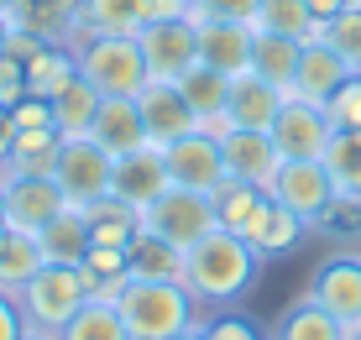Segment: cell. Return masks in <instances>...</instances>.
I'll return each instance as SVG.
<instances>
[{
    "instance_id": "cell-1",
    "label": "cell",
    "mask_w": 361,
    "mask_h": 340,
    "mask_svg": "<svg viewBox=\"0 0 361 340\" xmlns=\"http://www.w3.org/2000/svg\"><path fill=\"white\" fill-rule=\"evenodd\" d=\"M262 278V257L252 251V241L235 231H209L183 251V288L199 298V309H220L246 298Z\"/></svg>"
},
{
    "instance_id": "cell-2",
    "label": "cell",
    "mask_w": 361,
    "mask_h": 340,
    "mask_svg": "<svg viewBox=\"0 0 361 340\" xmlns=\"http://www.w3.org/2000/svg\"><path fill=\"white\" fill-rule=\"evenodd\" d=\"M116 309H121V320H126L131 340H173V335L194 330V324H204L199 298H194L178 278H168V283H142V278H131L126 293L116 298Z\"/></svg>"
},
{
    "instance_id": "cell-3",
    "label": "cell",
    "mask_w": 361,
    "mask_h": 340,
    "mask_svg": "<svg viewBox=\"0 0 361 340\" xmlns=\"http://www.w3.org/2000/svg\"><path fill=\"white\" fill-rule=\"evenodd\" d=\"M79 79H90L105 99H121V95H142L147 90V58H142V42L136 37H110V32H84L79 42Z\"/></svg>"
},
{
    "instance_id": "cell-4",
    "label": "cell",
    "mask_w": 361,
    "mask_h": 340,
    "mask_svg": "<svg viewBox=\"0 0 361 340\" xmlns=\"http://www.w3.org/2000/svg\"><path fill=\"white\" fill-rule=\"evenodd\" d=\"M84 298H90V288H84L79 267H63V262H42V267L32 272V283L16 293V304H21V314H27L32 330L58 335V330H63V324L73 320V314H79Z\"/></svg>"
},
{
    "instance_id": "cell-5",
    "label": "cell",
    "mask_w": 361,
    "mask_h": 340,
    "mask_svg": "<svg viewBox=\"0 0 361 340\" xmlns=\"http://www.w3.org/2000/svg\"><path fill=\"white\" fill-rule=\"evenodd\" d=\"M136 220H142V231L163 236L168 246L189 251L199 236L215 231V205H209V194H199V188H178V183H168V188H163V194H157Z\"/></svg>"
},
{
    "instance_id": "cell-6",
    "label": "cell",
    "mask_w": 361,
    "mask_h": 340,
    "mask_svg": "<svg viewBox=\"0 0 361 340\" xmlns=\"http://www.w3.org/2000/svg\"><path fill=\"white\" fill-rule=\"evenodd\" d=\"M110 168H116V157L94 136H63L58 162H53V183L63 188V199L73 210H90L110 194Z\"/></svg>"
},
{
    "instance_id": "cell-7",
    "label": "cell",
    "mask_w": 361,
    "mask_h": 340,
    "mask_svg": "<svg viewBox=\"0 0 361 340\" xmlns=\"http://www.w3.org/2000/svg\"><path fill=\"white\" fill-rule=\"evenodd\" d=\"M0 210H6L11 231H27L37 236L47 220H58L68 210L63 188L53 183V173H0Z\"/></svg>"
},
{
    "instance_id": "cell-8",
    "label": "cell",
    "mask_w": 361,
    "mask_h": 340,
    "mask_svg": "<svg viewBox=\"0 0 361 340\" xmlns=\"http://www.w3.org/2000/svg\"><path fill=\"white\" fill-rule=\"evenodd\" d=\"M142 42V58H147V73L152 79H173L178 84L183 73L199 63V27L194 16H157L136 32Z\"/></svg>"
},
{
    "instance_id": "cell-9",
    "label": "cell",
    "mask_w": 361,
    "mask_h": 340,
    "mask_svg": "<svg viewBox=\"0 0 361 340\" xmlns=\"http://www.w3.org/2000/svg\"><path fill=\"white\" fill-rule=\"evenodd\" d=\"M267 194L278 199V205H288L298 220H309V231H314V220L325 215L330 199H335V183H330V173H325L319 157H283L278 173H272V183H267Z\"/></svg>"
},
{
    "instance_id": "cell-10",
    "label": "cell",
    "mask_w": 361,
    "mask_h": 340,
    "mask_svg": "<svg viewBox=\"0 0 361 340\" xmlns=\"http://www.w3.org/2000/svg\"><path fill=\"white\" fill-rule=\"evenodd\" d=\"M304 298H314L319 309H330L341 324H356L361 320V251H335L314 267Z\"/></svg>"
},
{
    "instance_id": "cell-11",
    "label": "cell",
    "mask_w": 361,
    "mask_h": 340,
    "mask_svg": "<svg viewBox=\"0 0 361 340\" xmlns=\"http://www.w3.org/2000/svg\"><path fill=\"white\" fill-rule=\"evenodd\" d=\"M163 162H168V183L209 194V188L226 178V157H220V131H204V126H199V131L178 136L173 147H163Z\"/></svg>"
},
{
    "instance_id": "cell-12",
    "label": "cell",
    "mask_w": 361,
    "mask_h": 340,
    "mask_svg": "<svg viewBox=\"0 0 361 340\" xmlns=\"http://www.w3.org/2000/svg\"><path fill=\"white\" fill-rule=\"evenodd\" d=\"M142 105V126H147V147H173L178 136L199 131V116L194 105L183 99V90L173 79H147V90L136 95Z\"/></svg>"
},
{
    "instance_id": "cell-13",
    "label": "cell",
    "mask_w": 361,
    "mask_h": 340,
    "mask_svg": "<svg viewBox=\"0 0 361 340\" xmlns=\"http://www.w3.org/2000/svg\"><path fill=\"white\" fill-rule=\"evenodd\" d=\"M220 157H226V178H241L257 188H267L278 162H283L272 131H246V126H226L220 131Z\"/></svg>"
},
{
    "instance_id": "cell-14",
    "label": "cell",
    "mask_w": 361,
    "mask_h": 340,
    "mask_svg": "<svg viewBox=\"0 0 361 340\" xmlns=\"http://www.w3.org/2000/svg\"><path fill=\"white\" fill-rule=\"evenodd\" d=\"M168 188V162H163V147H136V152H121L116 168H110V199L131 205L142 215L157 194Z\"/></svg>"
},
{
    "instance_id": "cell-15",
    "label": "cell",
    "mask_w": 361,
    "mask_h": 340,
    "mask_svg": "<svg viewBox=\"0 0 361 340\" xmlns=\"http://www.w3.org/2000/svg\"><path fill=\"white\" fill-rule=\"evenodd\" d=\"M330 131L335 126L325 116V105H309V99H293V95L283 99L278 121H272V142H278L283 157H319Z\"/></svg>"
},
{
    "instance_id": "cell-16",
    "label": "cell",
    "mask_w": 361,
    "mask_h": 340,
    "mask_svg": "<svg viewBox=\"0 0 361 340\" xmlns=\"http://www.w3.org/2000/svg\"><path fill=\"white\" fill-rule=\"evenodd\" d=\"M16 32L37 42H79L84 37V0H11Z\"/></svg>"
},
{
    "instance_id": "cell-17",
    "label": "cell",
    "mask_w": 361,
    "mask_h": 340,
    "mask_svg": "<svg viewBox=\"0 0 361 340\" xmlns=\"http://www.w3.org/2000/svg\"><path fill=\"white\" fill-rule=\"evenodd\" d=\"M241 236L252 241V251L257 257H288V251L309 236V220H298L288 205H278L272 194H262V205L246 215V225H241Z\"/></svg>"
},
{
    "instance_id": "cell-18",
    "label": "cell",
    "mask_w": 361,
    "mask_h": 340,
    "mask_svg": "<svg viewBox=\"0 0 361 340\" xmlns=\"http://www.w3.org/2000/svg\"><path fill=\"white\" fill-rule=\"evenodd\" d=\"M345 79H351V68L341 63V53H335L325 37H314V42H304V53H298V68H293V99L330 105V95L341 90Z\"/></svg>"
},
{
    "instance_id": "cell-19",
    "label": "cell",
    "mask_w": 361,
    "mask_h": 340,
    "mask_svg": "<svg viewBox=\"0 0 361 340\" xmlns=\"http://www.w3.org/2000/svg\"><path fill=\"white\" fill-rule=\"evenodd\" d=\"M283 95L278 84H267L262 73H235L231 79V105H226V126H246V131H272V121H278L283 110Z\"/></svg>"
},
{
    "instance_id": "cell-20",
    "label": "cell",
    "mask_w": 361,
    "mask_h": 340,
    "mask_svg": "<svg viewBox=\"0 0 361 340\" xmlns=\"http://www.w3.org/2000/svg\"><path fill=\"white\" fill-rule=\"evenodd\" d=\"M199 27V63L220 73H246L252 68V21H194Z\"/></svg>"
},
{
    "instance_id": "cell-21",
    "label": "cell",
    "mask_w": 361,
    "mask_h": 340,
    "mask_svg": "<svg viewBox=\"0 0 361 340\" xmlns=\"http://www.w3.org/2000/svg\"><path fill=\"white\" fill-rule=\"evenodd\" d=\"M90 136H94L99 147H105L110 157L136 152V147H147L142 105H136L131 95H121V99H99V116H94V126H90Z\"/></svg>"
},
{
    "instance_id": "cell-22",
    "label": "cell",
    "mask_w": 361,
    "mask_h": 340,
    "mask_svg": "<svg viewBox=\"0 0 361 340\" xmlns=\"http://www.w3.org/2000/svg\"><path fill=\"white\" fill-rule=\"evenodd\" d=\"M183 99L194 105V116L204 131H226V105H231V73L209 68V63H194L189 73L178 79Z\"/></svg>"
},
{
    "instance_id": "cell-23",
    "label": "cell",
    "mask_w": 361,
    "mask_h": 340,
    "mask_svg": "<svg viewBox=\"0 0 361 340\" xmlns=\"http://www.w3.org/2000/svg\"><path fill=\"white\" fill-rule=\"evenodd\" d=\"M73 79H79V47L73 42H42L27 58V95L37 99H58Z\"/></svg>"
},
{
    "instance_id": "cell-24",
    "label": "cell",
    "mask_w": 361,
    "mask_h": 340,
    "mask_svg": "<svg viewBox=\"0 0 361 340\" xmlns=\"http://www.w3.org/2000/svg\"><path fill=\"white\" fill-rule=\"evenodd\" d=\"M298 53L304 42L298 37H283V32H257L252 27V73H262L267 84H278L283 95H293V68H298Z\"/></svg>"
},
{
    "instance_id": "cell-25",
    "label": "cell",
    "mask_w": 361,
    "mask_h": 340,
    "mask_svg": "<svg viewBox=\"0 0 361 340\" xmlns=\"http://www.w3.org/2000/svg\"><path fill=\"white\" fill-rule=\"evenodd\" d=\"M37 246H42V257L47 262H63V267H79L84 262V251H90V215L84 210H63L58 220H47L42 231H37Z\"/></svg>"
},
{
    "instance_id": "cell-26",
    "label": "cell",
    "mask_w": 361,
    "mask_h": 340,
    "mask_svg": "<svg viewBox=\"0 0 361 340\" xmlns=\"http://www.w3.org/2000/svg\"><path fill=\"white\" fill-rule=\"evenodd\" d=\"M126 267H131V278H142V283H168V278L183 283V251L168 246L163 236H152V231H136V241L126 251Z\"/></svg>"
},
{
    "instance_id": "cell-27",
    "label": "cell",
    "mask_w": 361,
    "mask_h": 340,
    "mask_svg": "<svg viewBox=\"0 0 361 340\" xmlns=\"http://www.w3.org/2000/svg\"><path fill=\"white\" fill-rule=\"evenodd\" d=\"M267 340H345V324L330 309H319L314 298H298V304H288L278 314Z\"/></svg>"
},
{
    "instance_id": "cell-28",
    "label": "cell",
    "mask_w": 361,
    "mask_h": 340,
    "mask_svg": "<svg viewBox=\"0 0 361 340\" xmlns=\"http://www.w3.org/2000/svg\"><path fill=\"white\" fill-rule=\"evenodd\" d=\"M79 278L90 288V298H110V304H116V298L126 293V283H131L126 251L121 246H90L84 262H79Z\"/></svg>"
},
{
    "instance_id": "cell-29",
    "label": "cell",
    "mask_w": 361,
    "mask_h": 340,
    "mask_svg": "<svg viewBox=\"0 0 361 340\" xmlns=\"http://www.w3.org/2000/svg\"><path fill=\"white\" fill-rule=\"evenodd\" d=\"M42 262L47 257H42V246H37V236L0 225V288H6V293H21Z\"/></svg>"
},
{
    "instance_id": "cell-30",
    "label": "cell",
    "mask_w": 361,
    "mask_h": 340,
    "mask_svg": "<svg viewBox=\"0 0 361 340\" xmlns=\"http://www.w3.org/2000/svg\"><path fill=\"white\" fill-rule=\"evenodd\" d=\"M152 21V0H84V32L136 37Z\"/></svg>"
},
{
    "instance_id": "cell-31",
    "label": "cell",
    "mask_w": 361,
    "mask_h": 340,
    "mask_svg": "<svg viewBox=\"0 0 361 340\" xmlns=\"http://www.w3.org/2000/svg\"><path fill=\"white\" fill-rule=\"evenodd\" d=\"M58 340H131V330L110 298H84L79 314L58 330Z\"/></svg>"
},
{
    "instance_id": "cell-32",
    "label": "cell",
    "mask_w": 361,
    "mask_h": 340,
    "mask_svg": "<svg viewBox=\"0 0 361 340\" xmlns=\"http://www.w3.org/2000/svg\"><path fill=\"white\" fill-rule=\"evenodd\" d=\"M84 215H90V241H94V246H121V251H131L136 231H142L136 210L121 205V199H110V194L99 199V205H90Z\"/></svg>"
},
{
    "instance_id": "cell-33",
    "label": "cell",
    "mask_w": 361,
    "mask_h": 340,
    "mask_svg": "<svg viewBox=\"0 0 361 340\" xmlns=\"http://www.w3.org/2000/svg\"><path fill=\"white\" fill-rule=\"evenodd\" d=\"M252 27L257 32H283V37H298V42H314L319 32V21H314V11H309V0H262L257 6V16H252Z\"/></svg>"
},
{
    "instance_id": "cell-34",
    "label": "cell",
    "mask_w": 361,
    "mask_h": 340,
    "mask_svg": "<svg viewBox=\"0 0 361 340\" xmlns=\"http://www.w3.org/2000/svg\"><path fill=\"white\" fill-rule=\"evenodd\" d=\"M319 162H325L335 194H361V131H330Z\"/></svg>"
},
{
    "instance_id": "cell-35",
    "label": "cell",
    "mask_w": 361,
    "mask_h": 340,
    "mask_svg": "<svg viewBox=\"0 0 361 340\" xmlns=\"http://www.w3.org/2000/svg\"><path fill=\"white\" fill-rule=\"evenodd\" d=\"M99 95L90 79H73L63 95L53 99V121H58V131L63 136H90V126H94V116H99Z\"/></svg>"
},
{
    "instance_id": "cell-36",
    "label": "cell",
    "mask_w": 361,
    "mask_h": 340,
    "mask_svg": "<svg viewBox=\"0 0 361 340\" xmlns=\"http://www.w3.org/2000/svg\"><path fill=\"white\" fill-rule=\"evenodd\" d=\"M262 194H267V188H257V183L220 178L215 188H209V205H215V225H220V231H235V236H241L246 215H252V210L262 205Z\"/></svg>"
},
{
    "instance_id": "cell-37",
    "label": "cell",
    "mask_w": 361,
    "mask_h": 340,
    "mask_svg": "<svg viewBox=\"0 0 361 340\" xmlns=\"http://www.w3.org/2000/svg\"><path fill=\"white\" fill-rule=\"evenodd\" d=\"M58 147H63V136L53 131V126H42V131H16V147H11V173H53L58 162Z\"/></svg>"
},
{
    "instance_id": "cell-38",
    "label": "cell",
    "mask_w": 361,
    "mask_h": 340,
    "mask_svg": "<svg viewBox=\"0 0 361 340\" xmlns=\"http://www.w3.org/2000/svg\"><path fill=\"white\" fill-rule=\"evenodd\" d=\"M319 236H330L341 251H356L361 246V194H335L330 210L314 220Z\"/></svg>"
},
{
    "instance_id": "cell-39",
    "label": "cell",
    "mask_w": 361,
    "mask_h": 340,
    "mask_svg": "<svg viewBox=\"0 0 361 340\" xmlns=\"http://www.w3.org/2000/svg\"><path fill=\"white\" fill-rule=\"evenodd\" d=\"M319 37H325L335 53H341L345 68L361 73V0H351V6H345L335 21H325V32H319Z\"/></svg>"
},
{
    "instance_id": "cell-40",
    "label": "cell",
    "mask_w": 361,
    "mask_h": 340,
    "mask_svg": "<svg viewBox=\"0 0 361 340\" xmlns=\"http://www.w3.org/2000/svg\"><path fill=\"white\" fill-rule=\"evenodd\" d=\"M325 116H330L335 131H361V73H351V79L330 95Z\"/></svg>"
},
{
    "instance_id": "cell-41",
    "label": "cell",
    "mask_w": 361,
    "mask_h": 340,
    "mask_svg": "<svg viewBox=\"0 0 361 340\" xmlns=\"http://www.w3.org/2000/svg\"><path fill=\"white\" fill-rule=\"evenodd\" d=\"M262 0H189L194 21H252Z\"/></svg>"
},
{
    "instance_id": "cell-42",
    "label": "cell",
    "mask_w": 361,
    "mask_h": 340,
    "mask_svg": "<svg viewBox=\"0 0 361 340\" xmlns=\"http://www.w3.org/2000/svg\"><path fill=\"white\" fill-rule=\"evenodd\" d=\"M204 340H267L257 330L252 320H241V314H209L204 320Z\"/></svg>"
},
{
    "instance_id": "cell-43",
    "label": "cell",
    "mask_w": 361,
    "mask_h": 340,
    "mask_svg": "<svg viewBox=\"0 0 361 340\" xmlns=\"http://www.w3.org/2000/svg\"><path fill=\"white\" fill-rule=\"evenodd\" d=\"M11 121H16V131H42V126H53V131H58L53 99H37V95H27L21 105H11ZM58 136H63V131H58Z\"/></svg>"
},
{
    "instance_id": "cell-44",
    "label": "cell",
    "mask_w": 361,
    "mask_h": 340,
    "mask_svg": "<svg viewBox=\"0 0 361 340\" xmlns=\"http://www.w3.org/2000/svg\"><path fill=\"white\" fill-rule=\"evenodd\" d=\"M27 99V63L21 58H11V53H0V105H21Z\"/></svg>"
},
{
    "instance_id": "cell-45",
    "label": "cell",
    "mask_w": 361,
    "mask_h": 340,
    "mask_svg": "<svg viewBox=\"0 0 361 340\" xmlns=\"http://www.w3.org/2000/svg\"><path fill=\"white\" fill-rule=\"evenodd\" d=\"M21 335H27V314H21L16 293L0 288V340H21Z\"/></svg>"
},
{
    "instance_id": "cell-46",
    "label": "cell",
    "mask_w": 361,
    "mask_h": 340,
    "mask_svg": "<svg viewBox=\"0 0 361 340\" xmlns=\"http://www.w3.org/2000/svg\"><path fill=\"white\" fill-rule=\"evenodd\" d=\"M11 147H16V121H11V110L0 105V173H6V162H11Z\"/></svg>"
},
{
    "instance_id": "cell-47",
    "label": "cell",
    "mask_w": 361,
    "mask_h": 340,
    "mask_svg": "<svg viewBox=\"0 0 361 340\" xmlns=\"http://www.w3.org/2000/svg\"><path fill=\"white\" fill-rule=\"evenodd\" d=\"M345 6H351V0H309V11H314V21H319V27H325V21H335Z\"/></svg>"
},
{
    "instance_id": "cell-48",
    "label": "cell",
    "mask_w": 361,
    "mask_h": 340,
    "mask_svg": "<svg viewBox=\"0 0 361 340\" xmlns=\"http://www.w3.org/2000/svg\"><path fill=\"white\" fill-rule=\"evenodd\" d=\"M11 32H16V21H11V11H0V53L11 47Z\"/></svg>"
},
{
    "instance_id": "cell-49",
    "label": "cell",
    "mask_w": 361,
    "mask_h": 340,
    "mask_svg": "<svg viewBox=\"0 0 361 340\" xmlns=\"http://www.w3.org/2000/svg\"><path fill=\"white\" fill-rule=\"evenodd\" d=\"M173 340H204V324H194V330H183V335H173Z\"/></svg>"
},
{
    "instance_id": "cell-50",
    "label": "cell",
    "mask_w": 361,
    "mask_h": 340,
    "mask_svg": "<svg viewBox=\"0 0 361 340\" xmlns=\"http://www.w3.org/2000/svg\"><path fill=\"white\" fill-rule=\"evenodd\" d=\"M21 340H58V335H47V330H32V324H27V335H21Z\"/></svg>"
},
{
    "instance_id": "cell-51",
    "label": "cell",
    "mask_w": 361,
    "mask_h": 340,
    "mask_svg": "<svg viewBox=\"0 0 361 340\" xmlns=\"http://www.w3.org/2000/svg\"><path fill=\"white\" fill-rule=\"evenodd\" d=\"M345 340H361V320H356V324H345Z\"/></svg>"
},
{
    "instance_id": "cell-52",
    "label": "cell",
    "mask_w": 361,
    "mask_h": 340,
    "mask_svg": "<svg viewBox=\"0 0 361 340\" xmlns=\"http://www.w3.org/2000/svg\"><path fill=\"white\" fill-rule=\"evenodd\" d=\"M0 11H11V0H0Z\"/></svg>"
},
{
    "instance_id": "cell-53",
    "label": "cell",
    "mask_w": 361,
    "mask_h": 340,
    "mask_svg": "<svg viewBox=\"0 0 361 340\" xmlns=\"http://www.w3.org/2000/svg\"><path fill=\"white\" fill-rule=\"evenodd\" d=\"M0 225H6V210H0Z\"/></svg>"
}]
</instances>
